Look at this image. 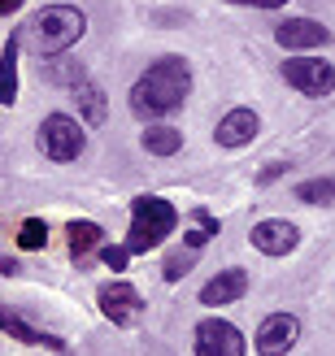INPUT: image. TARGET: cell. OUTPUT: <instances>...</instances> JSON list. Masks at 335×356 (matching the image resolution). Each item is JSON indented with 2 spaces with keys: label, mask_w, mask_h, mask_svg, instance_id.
<instances>
[{
  "label": "cell",
  "mask_w": 335,
  "mask_h": 356,
  "mask_svg": "<svg viewBox=\"0 0 335 356\" xmlns=\"http://www.w3.org/2000/svg\"><path fill=\"white\" fill-rule=\"evenodd\" d=\"M187 92H192V65L183 57H162V61H153L144 74H139V83L131 87V113L157 122V118L179 109L187 100Z\"/></svg>",
  "instance_id": "obj_1"
},
{
  "label": "cell",
  "mask_w": 335,
  "mask_h": 356,
  "mask_svg": "<svg viewBox=\"0 0 335 356\" xmlns=\"http://www.w3.org/2000/svg\"><path fill=\"white\" fill-rule=\"evenodd\" d=\"M83 31H87L83 9H75V5H44L22 26V44H31L35 57L52 61V57H65V52L83 40Z\"/></svg>",
  "instance_id": "obj_2"
},
{
  "label": "cell",
  "mask_w": 335,
  "mask_h": 356,
  "mask_svg": "<svg viewBox=\"0 0 335 356\" xmlns=\"http://www.w3.org/2000/svg\"><path fill=\"white\" fill-rule=\"evenodd\" d=\"M174 226H179V213H174L170 200H162V195H135L131 204V230H127V252L139 257L148 252V248H157L166 235H174Z\"/></svg>",
  "instance_id": "obj_3"
},
{
  "label": "cell",
  "mask_w": 335,
  "mask_h": 356,
  "mask_svg": "<svg viewBox=\"0 0 335 356\" xmlns=\"http://www.w3.org/2000/svg\"><path fill=\"white\" fill-rule=\"evenodd\" d=\"M279 79L301 96H331L335 92V65L322 57H309V52L305 57H288L279 65Z\"/></svg>",
  "instance_id": "obj_4"
},
{
  "label": "cell",
  "mask_w": 335,
  "mask_h": 356,
  "mask_svg": "<svg viewBox=\"0 0 335 356\" xmlns=\"http://www.w3.org/2000/svg\"><path fill=\"white\" fill-rule=\"evenodd\" d=\"M40 148H44L48 161H57V165L79 161V152H83V127L70 113H48L44 127H40Z\"/></svg>",
  "instance_id": "obj_5"
},
{
  "label": "cell",
  "mask_w": 335,
  "mask_h": 356,
  "mask_svg": "<svg viewBox=\"0 0 335 356\" xmlns=\"http://www.w3.org/2000/svg\"><path fill=\"white\" fill-rule=\"evenodd\" d=\"M196 356H244L240 326L222 322V317H205L196 326Z\"/></svg>",
  "instance_id": "obj_6"
},
{
  "label": "cell",
  "mask_w": 335,
  "mask_h": 356,
  "mask_svg": "<svg viewBox=\"0 0 335 356\" xmlns=\"http://www.w3.org/2000/svg\"><path fill=\"white\" fill-rule=\"evenodd\" d=\"M301 339V322L292 313H270L257 330V356H288Z\"/></svg>",
  "instance_id": "obj_7"
},
{
  "label": "cell",
  "mask_w": 335,
  "mask_h": 356,
  "mask_svg": "<svg viewBox=\"0 0 335 356\" xmlns=\"http://www.w3.org/2000/svg\"><path fill=\"white\" fill-rule=\"evenodd\" d=\"M274 44L279 48H292V52H313V48H327L331 44V31L322 22H313V17H288V22H279Z\"/></svg>",
  "instance_id": "obj_8"
},
{
  "label": "cell",
  "mask_w": 335,
  "mask_h": 356,
  "mask_svg": "<svg viewBox=\"0 0 335 356\" xmlns=\"http://www.w3.org/2000/svg\"><path fill=\"white\" fill-rule=\"evenodd\" d=\"M139 309H144V296H139L131 282H109V287H100V313L109 317L114 326H131Z\"/></svg>",
  "instance_id": "obj_9"
},
{
  "label": "cell",
  "mask_w": 335,
  "mask_h": 356,
  "mask_svg": "<svg viewBox=\"0 0 335 356\" xmlns=\"http://www.w3.org/2000/svg\"><path fill=\"white\" fill-rule=\"evenodd\" d=\"M253 248L257 252H266V257H288V252H296V243H301V230H296L292 222H257L253 226Z\"/></svg>",
  "instance_id": "obj_10"
},
{
  "label": "cell",
  "mask_w": 335,
  "mask_h": 356,
  "mask_svg": "<svg viewBox=\"0 0 335 356\" xmlns=\"http://www.w3.org/2000/svg\"><path fill=\"white\" fill-rule=\"evenodd\" d=\"M0 330H5L9 339H17V343L48 348V352H65V339H57V334H48V330H40V326H31L26 317H17L9 305H0Z\"/></svg>",
  "instance_id": "obj_11"
},
{
  "label": "cell",
  "mask_w": 335,
  "mask_h": 356,
  "mask_svg": "<svg viewBox=\"0 0 335 356\" xmlns=\"http://www.w3.org/2000/svg\"><path fill=\"white\" fill-rule=\"evenodd\" d=\"M257 131H261V122H257L253 109H231L218 122L214 139H218V148H244V144H253V139H257Z\"/></svg>",
  "instance_id": "obj_12"
},
{
  "label": "cell",
  "mask_w": 335,
  "mask_h": 356,
  "mask_svg": "<svg viewBox=\"0 0 335 356\" xmlns=\"http://www.w3.org/2000/svg\"><path fill=\"white\" fill-rule=\"evenodd\" d=\"M244 291H249V274L244 270H222V274H214L201 287V305L222 309V305H231V300H240Z\"/></svg>",
  "instance_id": "obj_13"
},
{
  "label": "cell",
  "mask_w": 335,
  "mask_h": 356,
  "mask_svg": "<svg viewBox=\"0 0 335 356\" xmlns=\"http://www.w3.org/2000/svg\"><path fill=\"white\" fill-rule=\"evenodd\" d=\"M70 100H75V113H83L87 127H100V122L109 118V100H104V92L96 83H87V79L70 87Z\"/></svg>",
  "instance_id": "obj_14"
},
{
  "label": "cell",
  "mask_w": 335,
  "mask_h": 356,
  "mask_svg": "<svg viewBox=\"0 0 335 356\" xmlns=\"http://www.w3.org/2000/svg\"><path fill=\"white\" fill-rule=\"evenodd\" d=\"M17 52H22V31H13L0 52V104L17 100Z\"/></svg>",
  "instance_id": "obj_15"
},
{
  "label": "cell",
  "mask_w": 335,
  "mask_h": 356,
  "mask_svg": "<svg viewBox=\"0 0 335 356\" xmlns=\"http://www.w3.org/2000/svg\"><path fill=\"white\" fill-rule=\"evenodd\" d=\"M144 148L153 156H174V152L183 148V135L174 131V127H166V122H153V127L144 131Z\"/></svg>",
  "instance_id": "obj_16"
},
{
  "label": "cell",
  "mask_w": 335,
  "mask_h": 356,
  "mask_svg": "<svg viewBox=\"0 0 335 356\" xmlns=\"http://www.w3.org/2000/svg\"><path fill=\"white\" fill-rule=\"evenodd\" d=\"M65 243H70V252H75V257L92 252V248H100V226L96 222H70L65 226Z\"/></svg>",
  "instance_id": "obj_17"
},
{
  "label": "cell",
  "mask_w": 335,
  "mask_h": 356,
  "mask_svg": "<svg viewBox=\"0 0 335 356\" xmlns=\"http://www.w3.org/2000/svg\"><path fill=\"white\" fill-rule=\"evenodd\" d=\"M296 200H305V204H335V174L296 183Z\"/></svg>",
  "instance_id": "obj_18"
},
{
  "label": "cell",
  "mask_w": 335,
  "mask_h": 356,
  "mask_svg": "<svg viewBox=\"0 0 335 356\" xmlns=\"http://www.w3.org/2000/svg\"><path fill=\"white\" fill-rule=\"evenodd\" d=\"M44 239H48V226L40 218H26L22 226H17V248H22V252H40Z\"/></svg>",
  "instance_id": "obj_19"
},
{
  "label": "cell",
  "mask_w": 335,
  "mask_h": 356,
  "mask_svg": "<svg viewBox=\"0 0 335 356\" xmlns=\"http://www.w3.org/2000/svg\"><path fill=\"white\" fill-rule=\"evenodd\" d=\"M44 74H48V83H83V70L75 65V61H44Z\"/></svg>",
  "instance_id": "obj_20"
},
{
  "label": "cell",
  "mask_w": 335,
  "mask_h": 356,
  "mask_svg": "<svg viewBox=\"0 0 335 356\" xmlns=\"http://www.w3.org/2000/svg\"><path fill=\"white\" fill-rule=\"evenodd\" d=\"M192 265H196V252H192V248H183L179 257H166V265H162V274H166V282H179Z\"/></svg>",
  "instance_id": "obj_21"
},
{
  "label": "cell",
  "mask_w": 335,
  "mask_h": 356,
  "mask_svg": "<svg viewBox=\"0 0 335 356\" xmlns=\"http://www.w3.org/2000/svg\"><path fill=\"white\" fill-rule=\"evenodd\" d=\"M100 261L104 265H109V270H127V265H131V252H127V248H122V243H109V248H100Z\"/></svg>",
  "instance_id": "obj_22"
},
{
  "label": "cell",
  "mask_w": 335,
  "mask_h": 356,
  "mask_svg": "<svg viewBox=\"0 0 335 356\" xmlns=\"http://www.w3.org/2000/svg\"><path fill=\"white\" fill-rule=\"evenodd\" d=\"M192 218H196V230H205V235H209V239H214V235H218V230H222V226H218V218H209V213H205V209H196V213H192Z\"/></svg>",
  "instance_id": "obj_23"
},
{
  "label": "cell",
  "mask_w": 335,
  "mask_h": 356,
  "mask_svg": "<svg viewBox=\"0 0 335 356\" xmlns=\"http://www.w3.org/2000/svg\"><path fill=\"white\" fill-rule=\"evenodd\" d=\"M226 5H253V9H283L288 0H226Z\"/></svg>",
  "instance_id": "obj_24"
},
{
  "label": "cell",
  "mask_w": 335,
  "mask_h": 356,
  "mask_svg": "<svg viewBox=\"0 0 335 356\" xmlns=\"http://www.w3.org/2000/svg\"><path fill=\"white\" fill-rule=\"evenodd\" d=\"M283 170H288L283 161H274V165H266V170H261L257 178H261V183H270V178H279V174H283Z\"/></svg>",
  "instance_id": "obj_25"
},
{
  "label": "cell",
  "mask_w": 335,
  "mask_h": 356,
  "mask_svg": "<svg viewBox=\"0 0 335 356\" xmlns=\"http://www.w3.org/2000/svg\"><path fill=\"white\" fill-rule=\"evenodd\" d=\"M205 243H209L205 230H192V235H187V248H192V252H196V248H205Z\"/></svg>",
  "instance_id": "obj_26"
},
{
  "label": "cell",
  "mask_w": 335,
  "mask_h": 356,
  "mask_svg": "<svg viewBox=\"0 0 335 356\" xmlns=\"http://www.w3.org/2000/svg\"><path fill=\"white\" fill-rule=\"evenodd\" d=\"M22 9V0H0V17H9V13H17Z\"/></svg>",
  "instance_id": "obj_27"
},
{
  "label": "cell",
  "mask_w": 335,
  "mask_h": 356,
  "mask_svg": "<svg viewBox=\"0 0 335 356\" xmlns=\"http://www.w3.org/2000/svg\"><path fill=\"white\" fill-rule=\"evenodd\" d=\"M0 274H17V261L13 257H0Z\"/></svg>",
  "instance_id": "obj_28"
}]
</instances>
